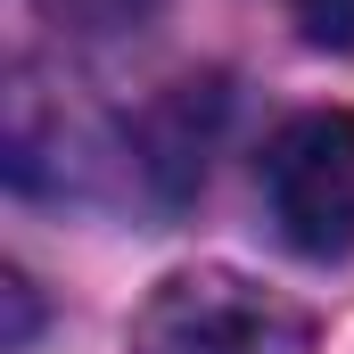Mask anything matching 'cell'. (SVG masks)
<instances>
[{
  "label": "cell",
  "mask_w": 354,
  "mask_h": 354,
  "mask_svg": "<svg viewBox=\"0 0 354 354\" xmlns=\"http://www.w3.org/2000/svg\"><path fill=\"white\" fill-rule=\"evenodd\" d=\"M41 25H58L66 41H132L165 17V0H33Z\"/></svg>",
  "instance_id": "277c9868"
},
{
  "label": "cell",
  "mask_w": 354,
  "mask_h": 354,
  "mask_svg": "<svg viewBox=\"0 0 354 354\" xmlns=\"http://www.w3.org/2000/svg\"><path fill=\"white\" fill-rule=\"evenodd\" d=\"M264 206H272V231L305 264L354 256V115L346 107H305L264 140Z\"/></svg>",
  "instance_id": "7a4b0ae2"
},
{
  "label": "cell",
  "mask_w": 354,
  "mask_h": 354,
  "mask_svg": "<svg viewBox=\"0 0 354 354\" xmlns=\"http://www.w3.org/2000/svg\"><path fill=\"white\" fill-rule=\"evenodd\" d=\"M124 354H313V322L239 272L198 264L149 288Z\"/></svg>",
  "instance_id": "6da1fadb"
},
{
  "label": "cell",
  "mask_w": 354,
  "mask_h": 354,
  "mask_svg": "<svg viewBox=\"0 0 354 354\" xmlns=\"http://www.w3.org/2000/svg\"><path fill=\"white\" fill-rule=\"evenodd\" d=\"M288 25L330 50V58H354V0H288Z\"/></svg>",
  "instance_id": "5b68a950"
},
{
  "label": "cell",
  "mask_w": 354,
  "mask_h": 354,
  "mask_svg": "<svg viewBox=\"0 0 354 354\" xmlns=\"http://www.w3.org/2000/svg\"><path fill=\"white\" fill-rule=\"evenodd\" d=\"M0 297H8L0 354H25V346H33V322H41V305H33V280H25V272H8V280H0Z\"/></svg>",
  "instance_id": "8992f818"
},
{
  "label": "cell",
  "mask_w": 354,
  "mask_h": 354,
  "mask_svg": "<svg viewBox=\"0 0 354 354\" xmlns=\"http://www.w3.org/2000/svg\"><path fill=\"white\" fill-rule=\"evenodd\" d=\"M223 107H231V91L206 75V83H174L149 115H140V132H132V165H140V181L157 189V206H181V198L206 181V149H214Z\"/></svg>",
  "instance_id": "3957f363"
}]
</instances>
